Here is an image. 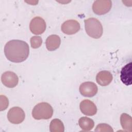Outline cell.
Wrapping results in <instances>:
<instances>
[{
  "label": "cell",
  "mask_w": 132,
  "mask_h": 132,
  "mask_svg": "<svg viewBox=\"0 0 132 132\" xmlns=\"http://www.w3.org/2000/svg\"><path fill=\"white\" fill-rule=\"evenodd\" d=\"M120 123L122 128L128 131H132V118L127 113H123L120 117Z\"/></svg>",
  "instance_id": "14"
},
{
  "label": "cell",
  "mask_w": 132,
  "mask_h": 132,
  "mask_svg": "<svg viewBox=\"0 0 132 132\" xmlns=\"http://www.w3.org/2000/svg\"><path fill=\"white\" fill-rule=\"evenodd\" d=\"M112 6V2L110 0L95 1L92 5L93 12L97 15H103L108 12Z\"/></svg>",
  "instance_id": "5"
},
{
  "label": "cell",
  "mask_w": 132,
  "mask_h": 132,
  "mask_svg": "<svg viewBox=\"0 0 132 132\" xmlns=\"http://www.w3.org/2000/svg\"><path fill=\"white\" fill-rule=\"evenodd\" d=\"M61 43L60 37L57 35L49 36L45 41L46 48L49 51H53L57 49Z\"/></svg>",
  "instance_id": "13"
},
{
  "label": "cell",
  "mask_w": 132,
  "mask_h": 132,
  "mask_svg": "<svg viewBox=\"0 0 132 132\" xmlns=\"http://www.w3.org/2000/svg\"><path fill=\"white\" fill-rule=\"evenodd\" d=\"M46 23L44 19L39 16L33 18L29 24V29L35 35H41L46 29Z\"/></svg>",
  "instance_id": "6"
},
{
  "label": "cell",
  "mask_w": 132,
  "mask_h": 132,
  "mask_svg": "<svg viewBox=\"0 0 132 132\" xmlns=\"http://www.w3.org/2000/svg\"><path fill=\"white\" fill-rule=\"evenodd\" d=\"M1 80L4 86L8 88H14L18 84L19 78L17 75L13 72H4L1 77Z\"/></svg>",
  "instance_id": "8"
},
{
  "label": "cell",
  "mask_w": 132,
  "mask_h": 132,
  "mask_svg": "<svg viewBox=\"0 0 132 132\" xmlns=\"http://www.w3.org/2000/svg\"><path fill=\"white\" fill-rule=\"evenodd\" d=\"M25 117L24 111L19 107H13L10 108L7 113V118L9 121L15 124L22 123L25 119Z\"/></svg>",
  "instance_id": "4"
},
{
  "label": "cell",
  "mask_w": 132,
  "mask_h": 132,
  "mask_svg": "<svg viewBox=\"0 0 132 132\" xmlns=\"http://www.w3.org/2000/svg\"><path fill=\"white\" fill-rule=\"evenodd\" d=\"M80 28L79 23L75 20L65 21L61 26L62 31L67 35H73L78 32Z\"/></svg>",
  "instance_id": "9"
},
{
  "label": "cell",
  "mask_w": 132,
  "mask_h": 132,
  "mask_svg": "<svg viewBox=\"0 0 132 132\" xmlns=\"http://www.w3.org/2000/svg\"><path fill=\"white\" fill-rule=\"evenodd\" d=\"M78 124L80 127L84 131H89L94 126L93 120L86 117L80 118L78 121Z\"/></svg>",
  "instance_id": "15"
},
{
  "label": "cell",
  "mask_w": 132,
  "mask_h": 132,
  "mask_svg": "<svg viewBox=\"0 0 132 132\" xmlns=\"http://www.w3.org/2000/svg\"><path fill=\"white\" fill-rule=\"evenodd\" d=\"M97 91L98 88L96 85L91 81L83 82L79 87L80 94L85 97H93L96 95Z\"/></svg>",
  "instance_id": "7"
},
{
  "label": "cell",
  "mask_w": 132,
  "mask_h": 132,
  "mask_svg": "<svg viewBox=\"0 0 132 132\" xmlns=\"http://www.w3.org/2000/svg\"><path fill=\"white\" fill-rule=\"evenodd\" d=\"M95 131H113L112 127L105 123H101L97 125Z\"/></svg>",
  "instance_id": "18"
},
{
  "label": "cell",
  "mask_w": 132,
  "mask_h": 132,
  "mask_svg": "<svg viewBox=\"0 0 132 132\" xmlns=\"http://www.w3.org/2000/svg\"><path fill=\"white\" fill-rule=\"evenodd\" d=\"M112 78V74L108 71H102L98 72L96 76V82L102 86H106L110 84Z\"/></svg>",
  "instance_id": "12"
},
{
  "label": "cell",
  "mask_w": 132,
  "mask_h": 132,
  "mask_svg": "<svg viewBox=\"0 0 132 132\" xmlns=\"http://www.w3.org/2000/svg\"><path fill=\"white\" fill-rule=\"evenodd\" d=\"M80 109L81 112L89 116H92L96 114L97 112V108L95 104L89 100H85L80 103Z\"/></svg>",
  "instance_id": "10"
},
{
  "label": "cell",
  "mask_w": 132,
  "mask_h": 132,
  "mask_svg": "<svg viewBox=\"0 0 132 132\" xmlns=\"http://www.w3.org/2000/svg\"><path fill=\"white\" fill-rule=\"evenodd\" d=\"M42 43V39L39 36H33L30 38L31 46L33 48H37L41 46Z\"/></svg>",
  "instance_id": "17"
},
{
  "label": "cell",
  "mask_w": 132,
  "mask_h": 132,
  "mask_svg": "<svg viewBox=\"0 0 132 132\" xmlns=\"http://www.w3.org/2000/svg\"><path fill=\"white\" fill-rule=\"evenodd\" d=\"M4 53L9 61L19 63L25 61L28 58L29 48L28 44L24 41L12 40L5 45Z\"/></svg>",
  "instance_id": "1"
},
{
  "label": "cell",
  "mask_w": 132,
  "mask_h": 132,
  "mask_svg": "<svg viewBox=\"0 0 132 132\" xmlns=\"http://www.w3.org/2000/svg\"><path fill=\"white\" fill-rule=\"evenodd\" d=\"M120 78L122 82L126 86L132 84V63L129 62L122 68L121 71Z\"/></svg>",
  "instance_id": "11"
},
{
  "label": "cell",
  "mask_w": 132,
  "mask_h": 132,
  "mask_svg": "<svg viewBox=\"0 0 132 132\" xmlns=\"http://www.w3.org/2000/svg\"><path fill=\"white\" fill-rule=\"evenodd\" d=\"M50 130L51 132H63L64 127L62 121L58 119H53L50 125Z\"/></svg>",
  "instance_id": "16"
},
{
  "label": "cell",
  "mask_w": 132,
  "mask_h": 132,
  "mask_svg": "<svg viewBox=\"0 0 132 132\" xmlns=\"http://www.w3.org/2000/svg\"><path fill=\"white\" fill-rule=\"evenodd\" d=\"M85 30L90 37L94 39L100 38L103 34V27L101 22L96 18H91L85 20Z\"/></svg>",
  "instance_id": "2"
},
{
  "label": "cell",
  "mask_w": 132,
  "mask_h": 132,
  "mask_svg": "<svg viewBox=\"0 0 132 132\" xmlns=\"http://www.w3.org/2000/svg\"><path fill=\"white\" fill-rule=\"evenodd\" d=\"M53 114V109L51 105L42 102L36 105L32 111V116L36 120L50 119Z\"/></svg>",
  "instance_id": "3"
}]
</instances>
